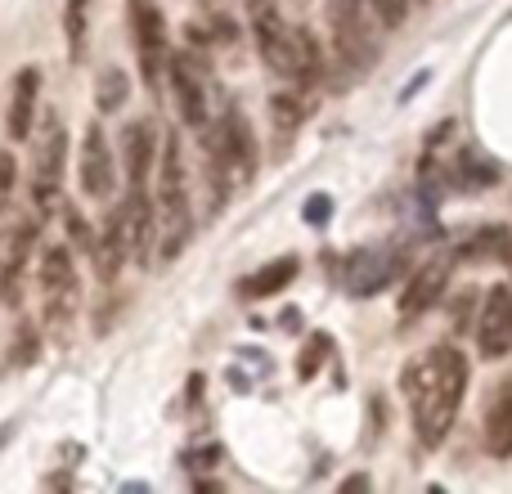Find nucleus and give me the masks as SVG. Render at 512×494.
<instances>
[{
	"instance_id": "20e7f679",
	"label": "nucleus",
	"mask_w": 512,
	"mask_h": 494,
	"mask_svg": "<svg viewBox=\"0 0 512 494\" xmlns=\"http://www.w3.org/2000/svg\"><path fill=\"white\" fill-rule=\"evenodd\" d=\"M203 158H207V189H212V203L221 207L234 189L252 185L256 176V140L252 126L239 108H225L221 117H207L203 126ZM212 207V212H216Z\"/></svg>"
},
{
	"instance_id": "39448f33",
	"label": "nucleus",
	"mask_w": 512,
	"mask_h": 494,
	"mask_svg": "<svg viewBox=\"0 0 512 494\" xmlns=\"http://www.w3.org/2000/svg\"><path fill=\"white\" fill-rule=\"evenodd\" d=\"M36 292H41L45 333L68 342L72 319H77V310H81V279H77L72 247H63V243L41 247V261H36Z\"/></svg>"
},
{
	"instance_id": "1a4fd4ad",
	"label": "nucleus",
	"mask_w": 512,
	"mask_h": 494,
	"mask_svg": "<svg viewBox=\"0 0 512 494\" xmlns=\"http://www.w3.org/2000/svg\"><path fill=\"white\" fill-rule=\"evenodd\" d=\"M41 239V216H27L18 221V230L9 234L5 252H0V306L18 310L23 306L27 279H32V247Z\"/></svg>"
},
{
	"instance_id": "423d86ee",
	"label": "nucleus",
	"mask_w": 512,
	"mask_h": 494,
	"mask_svg": "<svg viewBox=\"0 0 512 494\" xmlns=\"http://www.w3.org/2000/svg\"><path fill=\"white\" fill-rule=\"evenodd\" d=\"M63 167H68V131H63L59 113H45L41 126L32 131V203H36V216L59 207Z\"/></svg>"
},
{
	"instance_id": "4468645a",
	"label": "nucleus",
	"mask_w": 512,
	"mask_h": 494,
	"mask_svg": "<svg viewBox=\"0 0 512 494\" xmlns=\"http://www.w3.org/2000/svg\"><path fill=\"white\" fill-rule=\"evenodd\" d=\"M36 95H41V68H23V72H14V86H9V113H5V135H9L14 144L32 140Z\"/></svg>"
},
{
	"instance_id": "2eb2a0df",
	"label": "nucleus",
	"mask_w": 512,
	"mask_h": 494,
	"mask_svg": "<svg viewBox=\"0 0 512 494\" xmlns=\"http://www.w3.org/2000/svg\"><path fill=\"white\" fill-rule=\"evenodd\" d=\"M126 261H131V243H126L122 212L113 207V216L104 221V230L95 234V247H90V265H95V279H99V283H113L117 274H122Z\"/></svg>"
},
{
	"instance_id": "0eeeda50",
	"label": "nucleus",
	"mask_w": 512,
	"mask_h": 494,
	"mask_svg": "<svg viewBox=\"0 0 512 494\" xmlns=\"http://www.w3.org/2000/svg\"><path fill=\"white\" fill-rule=\"evenodd\" d=\"M126 14H131V41H135V54H140V77H144L149 90H158L162 77H167V63H171V41H167L162 5L158 0H131Z\"/></svg>"
},
{
	"instance_id": "a211bd4d",
	"label": "nucleus",
	"mask_w": 512,
	"mask_h": 494,
	"mask_svg": "<svg viewBox=\"0 0 512 494\" xmlns=\"http://www.w3.org/2000/svg\"><path fill=\"white\" fill-rule=\"evenodd\" d=\"M297 274H301V261H297V256H279V261L261 265V270L248 274V279L239 283V297H248V301L274 297V292H283L292 279H297Z\"/></svg>"
},
{
	"instance_id": "f8f14e48",
	"label": "nucleus",
	"mask_w": 512,
	"mask_h": 494,
	"mask_svg": "<svg viewBox=\"0 0 512 494\" xmlns=\"http://www.w3.org/2000/svg\"><path fill=\"white\" fill-rule=\"evenodd\" d=\"M450 274H454V256L441 252L432 256V261H423L414 274H409L405 292H400V324H414V319H423L427 310L441 301V292L450 288Z\"/></svg>"
},
{
	"instance_id": "6ab92c4d",
	"label": "nucleus",
	"mask_w": 512,
	"mask_h": 494,
	"mask_svg": "<svg viewBox=\"0 0 512 494\" xmlns=\"http://www.w3.org/2000/svg\"><path fill=\"white\" fill-rule=\"evenodd\" d=\"M270 117H274V131L279 135H292V131H301V122L310 117V99H306V90H279V95L270 99Z\"/></svg>"
},
{
	"instance_id": "dca6fc26",
	"label": "nucleus",
	"mask_w": 512,
	"mask_h": 494,
	"mask_svg": "<svg viewBox=\"0 0 512 494\" xmlns=\"http://www.w3.org/2000/svg\"><path fill=\"white\" fill-rule=\"evenodd\" d=\"M481 445L490 459H512V378H504L490 396L486 427H481Z\"/></svg>"
},
{
	"instance_id": "393cba45",
	"label": "nucleus",
	"mask_w": 512,
	"mask_h": 494,
	"mask_svg": "<svg viewBox=\"0 0 512 494\" xmlns=\"http://www.w3.org/2000/svg\"><path fill=\"white\" fill-rule=\"evenodd\" d=\"M36 346H41V333H36L32 324H18L14 355H9V364H27V360H36Z\"/></svg>"
},
{
	"instance_id": "7ed1b4c3",
	"label": "nucleus",
	"mask_w": 512,
	"mask_h": 494,
	"mask_svg": "<svg viewBox=\"0 0 512 494\" xmlns=\"http://www.w3.org/2000/svg\"><path fill=\"white\" fill-rule=\"evenodd\" d=\"M153 212H158V261H176L194 239V203L180 135H162L153 167Z\"/></svg>"
},
{
	"instance_id": "5701e85b",
	"label": "nucleus",
	"mask_w": 512,
	"mask_h": 494,
	"mask_svg": "<svg viewBox=\"0 0 512 494\" xmlns=\"http://www.w3.org/2000/svg\"><path fill=\"white\" fill-rule=\"evenodd\" d=\"M328 351H333V337H328V333H315V337H310V342H306V355L297 360V378H315L319 364L328 360Z\"/></svg>"
},
{
	"instance_id": "f257e3e1",
	"label": "nucleus",
	"mask_w": 512,
	"mask_h": 494,
	"mask_svg": "<svg viewBox=\"0 0 512 494\" xmlns=\"http://www.w3.org/2000/svg\"><path fill=\"white\" fill-rule=\"evenodd\" d=\"M468 378H472V369L459 346H427L418 360L405 364L400 391L409 400L414 432L423 441V450H441L445 436L454 432L463 396H468Z\"/></svg>"
},
{
	"instance_id": "9b49d317",
	"label": "nucleus",
	"mask_w": 512,
	"mask_h": 494,
	"mask_svg": "<svg viewBox=\"0 0 512 494\" xmlns=\"http://www.w3.org/2000/svg\"><path fill=\"white\" fill-rule=\"evenodd\" d=\"M167 81H171V95H176L180 122L194 126V131H203L207 126V72H203V59H194L189 50L171 54Z\"/></svg>"
},
{
	"instance_id": "b1692460",
	"label": "nucleus",
	"mask_w": 512,
	"mask_h": 494,
	"mask_svg": "<svg viewBox=\"0 0 512 494\" xmlns=\"http://www.w3.org/2000/svg\"><path fill=\"white\" fill-rule=\"evenodd\" d=\"M14 185H18V158L9 149H0V216L9 212V198H14Z\"/></svg>"
},
{
	"instance_id": "a878e982",
	"label": "nucleus",
	"mask_w": 512,
	"mask_h": 494,
	"mask_svg": "<svg viewBox=\"0 0 512 494\" xmlns=\"http://www.w3.org/2000/svg\"><path fill=\"white\" fill-rule=\"evenodd\" d=\"M364 5H369L387 27H400L405 23V14H409V0H364Z\"/></svg>"
},
{
	"instance_id": "f03ea898",
	"label": "nucleus",
	"mask_w": 512,
	"mask_h": 494,
	"mask_svg": "<svg viewBox=\"0 0 512 494\" xmlns=\"http://www.w3.org/2000/svg\"><path fill=\"white\" fill-rule=\"evenodd\" d=\"M248 23L256 36V50H261L265 68L279 72L283 81L310 90L319 77H324V54H319V41L306 32V27L283 23L279 5L274 0H248Z\"/></svg>"
},
{
	"instance_id": "6e6552de",
	"label": "nucleus",
	"mask_w": 512,
	"mask_h": 494,
	"mask_svg": "<svg viewBox=\"0 0 512 494\" xmlns=\"http://www.w3.org/2000/svg\"><path fill=\"white\" fill-rule=\"evenodd\" d=\"M77 180H81V194H86L90 203H108L117 189V158H113V144H108V135L99 122H90L86 131H81Z\"/></svg>"
},
{
	"instance_id": "c85d7f7f",
	"label": "nucleus",
	"mask_w": 512,
	"mask_h": 494,
	"mask_svg": "<svg viewBox=\"0 0 512 494\" xmlns=\"http://www.w3.org/2000/svg\"><path fill=\"white\" fill-rule=\"evenodd\" d=\"M508 288H512V279H508Z\"/></svg>"
},
{
	"instance_id": "9d476101",
	"label": "nucleus",
	"mask_w": 512,
	"mask_h": 494,
	"mask_svg": "<svg viewBox=\"0 0 512 494\" xmlns=\"http://www.w3.org/2000/svg\"><path fill=\"white\" fill-rule=\"evenodd\" d=\"M472 337H477L481 360H504L512 351V288L508 283H495L486 292L477 310V324H472Z\"/></svg>"
},
{
	"instance_id": "ddd939ff",
	"label": "nucleus",
	"mask_w": 512,
	"mask_h": 494,
	"mask_svg": "<svg viewBox=\"0 0 512 494\" xmlns=\"http://www.w3.org/2000/svg\"><path fill=\"white\" fill-rule=\"evenodd\" d=\"M158 126L149 117L131 122L122 131V171H126V185L131 189H149L153 185V167H158Z\"/></svg>"
},
{
	"instance_id": "cd10ccee",
	"label": "nucleus",
	"mask_w": 512,
	"mask_h": 494,
	"mask_svg": "<svg viewBox=\"0 0 512 494\" xmlns=\"http://www.w3.org/2000/svg\"><path fill=\"white\" fill-rule=\"evenodd\" d=\"M414 5H427V0H414Z\"/></svg>"
},
{
	"instance_id": "4be33fe9",
	"label": "nucleus",
	"mask_w": 512,
	"mask_h": 494,
	"mask_svg": "<svg viewBox=\"0 0 512 494\" xmlns=\"http://www.w3.org/2000/svg\"><path fill=\"white\" fill-rule=\"evenodd\" d=\"M63 230H68V247L81 256H90V247H95V230H90V221L81 216V207H63Z\"/></svg>"
},
{
	"instance_id": "bb28decb",
	"label": "nucleus",
	"mask_w": 512,
	"mask_h": 494,
	"mask_svg": "<svg viewBox=\"0 0 512 494\" xmlns=\"http://www.w3.org/2000/svg\"><path fill=\"white\" fill-rule=\"evenodd\" d=\"M306 221H310V225H324V221H328V198H324V194H315V198L306 203Z\"/></svg>"
},
{
	"instance_id": "412c9836",
	"label": "nucleus",
	"mask_w": 512,
	"mask_h": 494,
	"mask_svg": "<svg viewBox=\"0 0 512 494\" xmlns=\"http://www.w3.org/2000/svg\"><path fill=\"white\" fill-rule=\"evenodd\" d=\"M95 95H99V99H95L99 113H117V108L126 104V95H131V81H126L122 68H104V77H99Z\"/></svg>"
},
{
	"instance_id": "f3484780",
	"label": "nucleus",
	"mask_w": 512,
	"mask_h": 494,
	"mask_svg": "<svg viewBox=\"0 0 512 494\" xmlns=\"http://www.w3.org/2000/svg\"><path fill=\"white\" fill-rule=\"evenodd\" d=\"M396 274H400V256H391V252H378V256L355 252L351 265H346V288H351L355 297H369V292L387 288Z\"/></svg>"
},
{
	"instance_id": "aec40b11",
	"label": "nucleus",
	"mask_w": 512,
	"mask_h": 494,
	"mask_svg": "<svg viewBox=\"0 0 512 494\" xmlns=\"http://www.w3.org/2000/svg\"><path fill=\"white\" fill-rule=\"evenodd\" d=\"M63 36H68V59H72V63L86 59V41H90V0H68V5H63Z\"/></svg>"
}]
</instances>
